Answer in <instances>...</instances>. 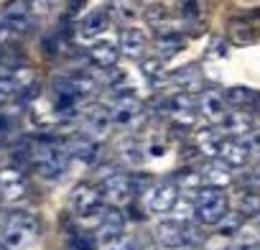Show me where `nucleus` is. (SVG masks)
<instances>
[{
    "label": "nucleus",
    "instance_id": "nucleus-1",
    "mask_svg": "<svg viewBox=\"0 0 260 250\" xmlns=\"http://www.w3.org/2000/svg\"><path fill=\"white\" fill-rule=\"evenodd\" d=\"M153 237H156V245H161L166 250H186L204 240L202 232L194 225H189V220H176V217L161 220L153 227Z\"/></svg>",
    "mask_w": 260,
    "mask_h": 250
},
{
    "label": "nucleus",
    "instance_id": "nucleus-2",
    "mask_svg": "<svg viewBox=\"0 0 260 250\" xmlns=\"http://www.w3.org/2000/svg\"><path fill=\"white\" fill-rule=\"evenodd\" d=\"M28 159H31L34 169L39 171V176H44V179H59L67 171V164H69L67 148L54 143V141H36V143H31Z\"/></svg>",
    "mask_w": 260,
    "mask_h": 250
},
{
    "label": "nucleus",
    "instance_id": "nucleus-3",
    "mask_svg": "<svg viewBox=\"0 0 260 250\" xmlns=\"http://www.w3.org/2000/svg\"><path fill=\"white\" fill-rule=\"evenodd\" d=\"M227 209H230V202H227V197H224L222 189L204 186L194 197V222L202 225V227L219 225L224 220Z\"/></svg>",
    "mask_w": 260,
    "mask_h": 250
},
{
    "label": "nucleus",
    "instance_id": "nucleus-4",
    "mask_svg": "<svg viewBox=\"0 0 260 250\" xmlns=\"http://www.w3.org/2000/svg\"><path fill=\"white\" fill-rule=\"evenodd\" d=\"M39 220L28 212H13L8 214L6 220V227H3V240L11 250H23L28 247L36 237H39Z\"/></svg>",
    "mask_w": 260,
    "mask_h": 250
},
{
    "label": "nucleus",
    "instance_id": "nucleus-5",
    "mask_svg": "<svg viewBox=\"0 0 260 250\" xmlns=\"http://www.w3.org/2000/svg\"><path fill=\"white\" fill-rule=\"evenodd\" d=\"M102 202H105V194L97 184H89V181H82L72 189L69 194V207L77 217H92L102 209Z\"/></svg>",
    "mask_w": 260,
    "mask_h": 250
},
{
    "label": "nucleus",
    "instance_id": "nucleus-6",
    "mask_svg": "<svg viewBox=\"0 0 260 250\" xmlns=\"http://www.w3.org/2000/svg\"><path fill=\"white\" fill-rule=\"evenodd\" d=\"M34 11H31V3L28 0H8L0 11V21H3L13 36H23L34 28Z\"/></svg>",
    "mask_w": 260,
    "mask_h": 250
},
{
    "label": "nucleus",
    "instance_id": "nucleus-7",
    "mask_svg": "<svg viewBox=\"0 0 260 250\" xmlns=\"http://www.w3.org/2000/svg\"><path fill=\"white\" fill-rule=\"evenodd\" d=\"M100 189L105 194V202H110L112 207H125V204L133 202V197H136V181H133V176H127V174H110V176H105Z\"/></svg>",
    "mask_w": 260,
    "mask_h": 250
},
{
    "label": "nucleus",
    "instance_id": "nucleus-8",
    "mask_svg": "<svg viewBox=\"0 0 260 250\" xmlns=\"http://www.w3.org/2000/svg\"><path fill=\"white\" fill-rule=\"evenodd\" d=\"M179 202V184L176 181H161L151 184L146 194V207L151 214H171Z\"/></svg>",
    "mask_w": 260,
    "mask_h": 250
},
{
    "label": "nucleus",
    "instance_id": "nucleus-9",
    "mask_svg": "<svg viewBox=\"0 0 260 250\" xmlns=\"http://www.w3.org/2000/svg\"><path fill=\"white\" fill-rule=\"evenodd\" d=\"M141 112H143V105H141V100L133 92L117 95V100L110 107L112 125H120V128H130V125H136L141 120Z\"/></svg>",
    "mask_w": 260,
    "mask_h": 250
},
{
    "label": "nucleus",
    "instance_id": "nucleus-10",
    "mask_svg": "<svg viewBox=\"0 0 260 250\" xmlns=\"http://www.w3.org/2000/svg\"><path fill=\"white\" fill-rule=\"evenodd\" d=\"M79 117H82V131L87 136H92L94 141L107 138V133L112 128L110 110H105L102 105H87V107L79 110Z\"/></svg>",
    "mask_w": 260,
    "mask_h": 250
},
{
    "label": "nucleus",
    "instance_id": "nucleus-11",
    "mask_svg": "<svg viewBox=\"0 0 260 250\" xmlns=\"http://www.w3.org/2000/svg\"><path fill=\"white\" fill-rule=\"evenodd\" d=\"M227 107H230L227 95H222V92H217V89H207V92L199 95V115H202L207 122H212V125H217V122L224 120V115L230 112Z\"/></svg>",
    "mask_w": 260,
    "mask_h": 250
},
{
    "label": "nucleus",
    "instance_id": "nucleus-12",
    "mask_svg": "<svg viewBox=\"0 0 260 250\" xmlns=\"http://www.w3.org/2000/svg\"><path fill=\"white\" fill-rule=\"evenodd\" d=\"M148 51V36L138 26H127L120 34V54L127 59H143Z\"/></svg>",
    "mask_w": 260,
    "mask_h": 250
},
{
    "label": "nucleus",
    "instance_id": "nucleus-13",
    "mask_svg": "<svg viewBox=\"0 0 260 250\" xmlns=\"http://www.w3.org/2000/svg\"><path fill=\"white\" fill-rule=\"evenodd\" d=\"M23 194H26L23 171L18 166H3V169H0V197L8 199V202H16Z\"/></svg>",
    "mask_w": 260,
    "mask_h": 250
},
{
    "label": "nucleus",
    "instance_id": "nucleus-14",
    "mask_svg": "<svg viewBox=\"0 0 260 250\" xmlns=\"http://www.w3.org/2000/svg\"><path fill=\"white\" fill-rule=\"evenodd\" d=\"M122 235H125V214L117 207H112L105 212V217L97 227V240L102 245H110L115 240H122Z\"/></svg>",
    "mask_w": 260,
    "mask_h": 250
},
{
    "label": "nucleus",
    "instance_id": "nucleus-15",
    "mask_svg": "<svg viewBox=\"0 0 260 250\" xmlns=\"http://www.w3.org/2000/svg\"><path fill=\"white\" fill-rule=\"evenodd\" d=\"M11 77H13L16 95H21L28 102L39 100V74H36L34 67H13Z\"/></svg>",
    "mask_w": 260,
    "mask_h": 250
},
{
    "label": "nucleus",
    "instance_id": "nucleus-16",
    "mask_svg": "<svg viewBox=\"0 0 260 250\" xmlns=\"http://www.w3.org/2000/svg\"><path fill=\"white\" fill-rule=\"evenodd\" d=\"M230 169H245L247 161H250V151L245 146V141L230 136V138H222V146H219V156Z\"/></svg>",
    "mask_w": 260,
    "mask_h": 250
},
{
    "label": "nucleus",
    "instance_id": "nucleus-17",
    "mask_svg": "<svg viewBox=\"0 0 260 250\" xmlns=\"http://www.w3.org/2000/svg\"><path fill=\"white\" fill-rule=\"evenodd\" d=\"M146 21L158 36L161 34H174V31H179V23H184L181 18L171 16V11L164 8V6H148L146 8Z\"/></svg>",
    "mask_w": 260,
    "mask_h": 250
},
{
    "label": "nucleus",
    "instance_id": "nucleus-18",
    "mask_svg": "<svg viewBox=\"0 0 260 250\" xmlns=\"http://www.w3.org/2000/svg\"><path fill=\"white\" fill-rule=\"evenodd\" d=\"M64 148H67L69 159H79V161H84V164H92V161L97 159V153H100L97 141H94L92 136H87V133L72 136V138L64 143Z\"/></svg>",
    "mask_w": 260,
    "mask_h": 250
},
{
    "label": "nucleus",
    "instance_id": "nucleus-19",
    "mask_svg": "<svg viewBox=\"0 0 260 250\" xmlns=\"http://www.w3.org/2000/svg\"><path fill=\"white\" fill-rule=\"evenodd\" d=\"M202 179H204V186H212V189H227L232 184V171L230 166L219 159V161H207L202 166Z\"/></svg>",
    "mask_w": 260,
    "mask_h": 250
},
{
    "label": "nucleus",
    "instance_id": "nucleus-20",
    "mask_svg": "<svg viewBox=\"0 0 260 250\" xmlns=\"http://www.w3.org/2000/svg\"><path fill=\"white\" fill-rule=\"evenodd\" d=\"M107 26H110V11L94 8L79 21V36L82 39H97L100 34L107 31Z\"/></svg>",
    "mask_w": 260,
    "mask_h": 250
},
{
    "label": "nucleus",
    "instance_id": "nucleus-21",
    "mask_svg": "<svg viewBox=\"0 0 260 250\" xmlns=\"http://www.w3.org/2000/svg\"><path fill=\"white\" fill-rule=\"evenodd\" d=\"M219 125H222V133L224 136L240 138V136H247L252 131V115L245 112V110H235V112H227Z\"/></svg>",
    "mask_w": 260,
    "mask_h": 250
},
{
    "label": "nucleus",
    "instance_id": "nucleus-22",
    "mask_svg": "<svg viewBox=\"0 0 260 250\" xmlns=\"http://www.w3.org/2000/svg\"><path fill=\"white\" fill-rule=\"evenodd\" d=\"M89 61L100 69H112L120 61V49L115 44H110V41H97L89 49Z\"/></svg>",
    "mask_w": 260,
    "mask_h": 250
},
{
    "label": "nucleus",
    "instance_id": "nucleus-23",
    "mask_svg": "<svg viewBox=\"0 0 260 250\" xmlns=\"http://www.w3.org/2000/svg\"><path fill=\"white\" fill-rule=\"evenodd\" d=\"M222 138L212 125H207V128H202L197 133V151L204 156V159H217L219 156V146H222Z\"/></svg>",
    "mask_w": 260,
    "mask_h": 250
},
{
    "label": "nucleus",
    "instance_id": "nucleus-24",
    "mask_svg": "<svg viewBox=\"0 0 260 250\" xmlns=\"http://www.w3.org/2000/svg\"><path fill=\"white\" fill-rule=\"evenodd\" d=\"M227 36H230L232 44H237V46H247V44H252V41L257 39V31L250 26L247 18H232L230 26H227Z\"/></svg>",
    "mask_w": 260,
    "mask_h": 250
},
{
    "label": "nucleus",
    "instance_id": "nucleus-25",
    "mask_svg": "<svg viewBox=\"0 0 260 250\" xmlns=\"http://www.w3.org/2000/svg\"><path fill=\"white\" fill-rule=\"evenodd\" d=\"M181 49H184V36H181L179 31H174V34H161V36L156 39V51H158L161 59H171V56L179 54Z\"/></svg>",
    "mask_w": 260,
    "mask_h": 250
},
{
    "label": "nucleus",
    "instance_id": "nucleus-26",
    "mask_svg": "<svg viewBox=\"0 0 260 250\" xmlns=\"http://www.w3.org/2000/svg\"><path fill=\"white\" fill-rule=\"evenodd\" d=\"M224 95H227V102L232 107H250V105L260 102V92H255L250 87H230Z\"/></svg>",
    "mask_w": 260,
    "mask_h": 250
},
{
    "label": "nucleus",
    "instance_id": "nucleus-27",
    "mask_svg": "<svg viewBox=\"0 0 260 250\" xmlns=\"http://www.w3.org/2000/svg\"><path fill=\"white\" fill-rule=\"evenodd\" d=\"M237 212H242L245 217H252L260 212V192L252 186H245L237 194Z\"/></svg>",
    "mask_w": 260,
    "mask_h": 250
},
{
    "label": "nucleus",
    "instance_id": "nucleus-28",
    "mask_svg": "<svg viewBox=\"0 0 260 250\" xmlns=\"http://www.w3.org/2000/svg\"><path fill=\"white\" fill-rule=\"evenodd\" d=\"M110 16H115L122 23H130L138 18V0H112L110 3Z\"/></svg>",
    "mask_w": 260,
    "mask_h": 250
},
{
    "label": "nucleus",
    "instance_id": "nucleus-29",
    "mask_svg": "<svg viewBox=\"0 0 260 250\" xmlns=\"http://www.w3.org/2000/svg\"><path fill=\"white\" fill-rule=\"evenodd\" d=\"M202 250H245V245H242L240 240H232V237L224 232V235L204 237V240H202Z\"/></svg>",
    "mask_w": 260,
    "mask_h": 250
},
{
    "label": "nucleus",
    "instance_id": "nucleus-30",
    "mask_svg": "<svg viewBox=\"0 0 260 250\" xmlns=\"http://www.w3.org/2000/svg\"><path fill=\"white\" fill-rule=\"evenodd\" d=\"M72 84H74V95L82 100V97H92L94 92H97V82H94V77H89L87 72H82V74H74L72 77Z\"/></svg>",
    "mask_w": 260,
    "mask_h": 250
},
{
    "label": "nucleus",
    "instance_id": "nucleus-31",
    "mask_svg": "<svg viewBox=\"0 0 260 250\" xmlns=\"http://www.w3.org/2000/svg\"><path fill=\"white\" fill-rule=\"evenodd\" d=\"M181 189H194V192H199L202 189V184H204V179H202V169L197 171V169H189V171H184V174H179V181H176Z\"/></svg>",
    "mask_w": 260,
    "mask_h": 250
},
{
    "label": "nucleus",
    "instance_id": "nucleus-32",
    "mask_svg": "<svg viewBox=\"0 0 260 250\" xmlns=\"http://www.w3.org/2000/svg\"><path fill=\"white\" fill-rule=\"evenodd\" d=\"M245 138V146H247V151H250V159H260V128H252L247 136H242Z\"/></svg>",
    "mask_w": 260,
    "mask_h": 250
},
{
    "label": "nucleus",
    "instance_id": "nucleus-33",
    "mask_svg": "<svg viewBox=\"0 0 260 250\" xmlns=\"http://www.w3.org/2000/svg\"><path fill=\"white\" fill-rule=\"evenodd\" d=\"M92 247H94V242L89 237H84V235L69 240V250H92Z\"/></svg>",
    "mask_w": 260,
    "mask_h": 250
},
{
    "label": "nucleus",
    "instance_id": "nucleus-34",
    "mask_svg": "<svg viewBox=\"0 0 260 250\" xmlns=\"http://www.w3.org/2000/svg\"><path fill=\"white\" fill-rule=\"evenodd\" d=\"M28 3H31V11L39 13V16H44L54 8V0H28Z\"/></svg>",
    "mask_w": 260,
    "mask_h": 250
},
{
    "label": "nucleus",
    "instance_id": "nucleus-35",
    "mask_svg": "<svg viewBox=\"0 0 260 250\" xmlns=\"http://www.w3.org/2000/svg\"><path fill=\"white\" fill-rule=\"evenodd\" d=\"M245 186L260 189V166H257V169H252V171L247 174V179H245Z\"/></svg>",
    "mask_w": 260,
    "mask_h": 250
},
{
    "label": "nucleus",
    "instance_id": "nucleus-36",
    "mask_svg": "<svg viewBox=\"0 0 260 250\" xmlns=\"http://www.w3.org/2000/svg\"><path fill=\"white\" fill-rule=\"evenodd\" d=\"M105 250H136L133 242H127V240H115L110 245H105Z\"/></svg>",
    "mask_w": 260,
    "mask_h": 250
},
{
    "label": "nucleus",
    "instance_id": "nucleus-37",
    "mask_svg": "<svg viewBox=\"0 0 260 250\" xmlns=\"http://www.w3.org/2000/svg\"><path fill=\"white\" fill-rule=\"evenodd\" d=\"M0 250H11V247L6 245V240H3V232H0Z\"/></svg>",
    "mask_w": 260,
    "mask_h": 250
},
{
    "label": "nucleus",
    "instance_id": "nucleus-38",
    "mask_svg": "<svg viewBox=\"0 0 260 250\" xmlns=\"http://www.w3.org/2000/svg\"><path fill=\"white\" fill-rule=\"evenodd\" d=\"M255 222H257V225H260V212H257V214H255Z\"/></svg>",
    "mask_w": 260,
    "mask_h": 250
},
{
    "label": "nucleus",
    "instance_id": "nucleus-39",
    "mask_svg": "<svg viewBox=\"0 0 260 250\" xmlns=\"http://www.w3.org/2000/svg\"><path fill=\"white\" fill-rule=\"evenodd\" d=\"M138 3H151V0H138Z\"/></svg>",
    "mask_w": 260,
    "mask_h": 250
},
{
    "label": "nucleus",
    "instance_id": "nucleus-40",
    "mask_svg": "<svg viewBox=\"0 0 260 250\" xmlns=\"http://www.w3.org/2000/svg\"><path fill=\"white\" fill-rule=\"evenodd\" d=\"M186 250H189V247H186Z\"/></svg>",
    "mask_w": 260,
    "mask_h": 250
}]
</instances>
